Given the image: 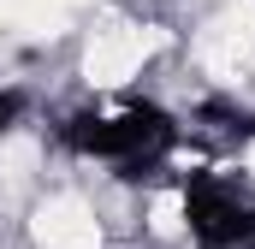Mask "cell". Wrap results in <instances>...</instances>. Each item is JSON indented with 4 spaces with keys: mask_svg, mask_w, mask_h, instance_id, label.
Instances as JSON below:
<instances>
[{
    "mask_svg": "<svg viewBox=\"0 0 255 249\" xmlns=\"http://www.w3.org/2000/svg\"><path fill=\"white\" fill-rule=\"evenodd\" d=\"M142 60H148V36L130 30V24H113V30H95V42L83 54V71H89V83L113 89V83H130L142 71Z\"/></svg>",
    "mask_w": 255,
    "mask_h": 249,
    "instance_id": "obj_1",
    "label": "cell"
},
{
    "mask_svg": "<svg viewBox=\"0 0 255 249\" xmlns=\"http://www.w3.org/2000/svg\"><path fill=\"white\" fill-rule=\"evenodd\" d=\"M36 244L42 249H101V220L77 196H54V202L36 208Z\"/></svg>",
    "mask_w": 255,
    "mask_h": 249,
    "instance_id": "obj_2",
    "label": "cell"
},
{
    "mask_svg": "<svg viewBox=\"0 0 255 249\" xmlns=\"http://www.w3.org/2000/svg\"><path fill=\"white\" fill-rule=\"evenodd\" d=\"M30 166H36V142H24V136L0 142V184H18V178H30Z\"/></svg>",
    "mask_w": 255,
    "mask_h": 249,
    "instance_id": "obj_3",
    "label": "cell"
},
{
    "mask_svg": "<svg viewBox=\"0 0 255 249\" xmlns=\"http://www.w3.org/2000/svg\"><path fill=\"white\" fill-rule=\"evenodd\" d=\"M148 232H154V238H178V232H184V202H178V196H154Z\"/></svg>",
    "mask_w": 255,
    "mask_h": 249,
    "instance_id": "obj_4",
    "label": "cell"
},
{
    "mask_svg": "<svg viewBox=\"0 0 255 249\" xmlns=\"http://www.w3.org/2000/svg\"><path fill=\"white\" fill-rule=\"evenodd\" d=\"M42 6H48V12H60V18H65V12H71V6H83V0H42Z\"/></svg>",
    "mask_w": 255,
    "mask_h": 249,
    "instance_id": "obj_5",
    "label": "cell"
},
{
    "mask_svg": "<svg viewBox=\"0 0 255 249\" xmlns=\"http://www.w3.org/2000/svg\"><path fill=\"white\" fill-rule=\"evenodd\" d=\"M244 166H250V172H255V142H250V154H244Z\"/></svg>",
    "mask_w": 255,
    "mask_h": 249,
    "instance_id": "obj_6",
    "label": "cell"
}]
</instances>
